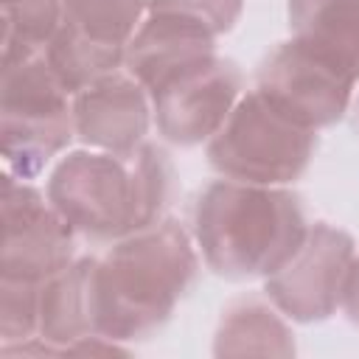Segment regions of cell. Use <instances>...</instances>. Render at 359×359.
Returning <instances> with one entry per match:
<instances>
[{
    "instance_id": "1",
    "label": "cell",
    "mask_w": 359,
    "mask_h": 359,
    "mask_svg": "<svg viewBox=\"0 0 359 359\" xmlns=\"http://www.w3.org/2000/svg\"><path fill=\"white\" fill-rule=\"evenodd\" d=\"M174 191V165L151 143L132 151H73L48 180L65 222L95 241H118L160 222Z\"/></svg>"
},
{
    "instance_id": "2",
    "label": "cell",
    "mask_w": 359,
    "mask_h": 359,
    "mask_svg": "<svg viewBox=\"0 0 359 359\" xmlns=\"http://www.w3.org/2000/svg\"><path fill=\"white\" fill-rule=\"evenodd\" d=\"M196 266L191 236L174 219L118 238L104 258H95L98 334L129 342L157 331L194 283Z\"/></svg>"
},
{
    "instance_id": "3",
    "label": "cell",
    "mask_w": 359,
    "mask_h": 359,
    "mask_svg": "<svg viewBox=\"0 0 359 359\" xmlns=\"http://www.w3.org/2000/svg\"><path fill=\"white\" fill-rule=\"evenodd\" d=\"M306 230L300 196L278 185L216 180L194 205V238L205 264L233 280L272 275Z\"/></svg>"
},
{
    "instance_id": "4",
    "label": "cell",
    "mask_w": 359,
    "mask_h": 359,
    "mask_svg": "<svg viewBox=\"0 0 359 359\" xmlns=\"http://www.w3.org/2000/svg\"><path fill=\"white\" fill-rule=\"evenodd\" d=\"M76 135L70 90L53 73L45 48L3 45L0 149L8 174L36 177Z\"/></svg>"
},
{
    "instance_id": "5",
    "label": "cell",
    "mask_w": 359,
    "mask_h": 359,
    "mask_svg": "<svg viewBox=\"0 0 359 359\" xmlns=\"http://www.w3.org/2000/svg\"><path fill=\"white\" fill-rule=\"evenodd\" d=\"M317 149L314 129L300 126L258 90L238 98L208 143V163L227 180L255 185L294 182Z\"/></svg>"
},
{
    "instance_id": "6",
    "label": "cell",
    "mask_w": 359,
    "mask_h": 359,
    "mask_svg": "<svg viewBox=\"0 0 359 359\" xmlns=\"http://www.w3.org/2000/svg\"><path fill=\"white\" fill-rule=\"evenodd\" d=\"M143 11L146 0L62 3V20L45 45V56L70 95L81 93L123 65L126 48L140 28Z\"/></svg>"
},
{
    "instance_id": "7",
    "label": "cell",
    "mask_w": 359,
    "mask_h": 359,
    "mask_svg": "<svg viewBox=\"0 0 359 359\" xmlns=\"http://www.w3.org/2000/svg\"><path fill=\"white\" fill-rule=\"evenodd\" d=\"M157 132L177 146L210 140L241 95V70L236 62L208 56L165 73L149 90Z\"/></svg>"
},
{
    "instance_id": "8",
    "label": "cell",
    "mask_w": 359,
    "mask_h": 359,
    "mask_svg": "<svg viewBox=\"0 0 359 359\" xmlns=\"http://www.w3.org/2000/svg\"><path fill=\"white\" fill-rule=\"evenodd\" d=\"M353 255V238L342 227L325 222L309 224L297 250L272 275H266L264 292L289 320H325L337 311V306H342Z\"/></svg>"
},
{
    "instance_id": "9",
    "label": "cell",
    "mask_w": 359,
    "mask_h": 359,
    "mask_svg": "<svg viewBox=\"0 0 359 359\" xmlns=\"http://www.w3.org/2000/svg\"><path fill=\"white\" fill-rule=\"evenodd\" d=\"M0 278L45 283L73 264V227L34 185L3 177Z\"/></svg>"
},
{
    "instance_id": "10",
    "label": "cell",
    "mask_w": 359,
    "mask_h": 359,
    "mask_svg": "<svg viewBox=\"0 0 359 359\" xmlns=\"http://www.w3.org/2000/svg\"><path fill=\"white\" fill-rule=\"evenodd\" d=\"M353 84L339 67L289 39L261 62L255 90L283 115L317 132L345 115Z\"/></svg>"
},
{
    "instance_id": "11",
    "label": "cell",
    "mask_w": 359,
    "mask_h": 359,
    "mask_svg": "<svg viewBox=\"0 0 359 359\" xmlns=\"http://www.w3.org/2000/svg\"><path fill=\"white\" fill-rule=\"evenodd\" d=\"M76 135L98 151H132L143 143L151 98L129 73H109L73 95Z\"/></svg>"
},
{
    "instance_id": "12",
    "label": "cell",
    "mask_w": 359,
    "mask_h": 359,
    "mask_svg": "<svg viewBox=\"0 0 359 359\" xmlns=\"http://www.w3.org/2000/svg\"><path fill=\"white\" fill-rule=\"evenodd\" d=\"M95 337V258H79L42 283L36 339L53 353H73Z\"/></svg>"
},
{
    "instance_id": "13",
    "label": "cell",
    "mask_w": 359,
    "mask_h": 359,
    "mask_svg": "<svg viewBox=\"0 0 359 359\" xmlns=\"http://www.w3.org/2000/svg\"><path fill=\"white\" fill-rule=\"evenodd\" d=\"M216 56V34L196 22L149 14L126 48V73L135 76L146 90L171 70Z\"/></svg>"
},
{
    "instance_id": "14",
    "label": "cell",
    "mask_w": 359,
    "mask_h": 359,
    "mask_svg": "<svg viewBox=\"0 0 359 359\" xmlns=\"http://www.w3.org/2000/svg\"><path fill=\"white\" fill-rule=\"evenodd\" d=\"M292 39L359 81V0H289Z\"/></svg>"
},
{
    "instance_id": "15",
    "label": "cell",
    "mask_w": 359,
    "mask_h": 359,
    "mask_svg": "<svg viewBox=\"0 0 359 359\" xmlns=\"http://www.w3.org/2000/svg\"><path fill=\"white\" fill-rule=\"evenodd\" d=\"M216 356H292L294 337L289 325L264 303L241 300L230 306L213 339Z\"/></svg>"
},
{
    "instance_id": "16",
    "label": "cell",
    "mask_w": 359,
    "mask_h": 359,
    "mask_svg": "<svg viewBox=\"0 0 359 359\" xmlns=\"http://www.w3.org/2000/svg\"><path fill=\"white\" fill-rule=\"evenodd\" d=\"M39 294H42V283L0 278V337H3L0 351L36 339Z\"/></svg>"
},
{
    "instance_id": "17",
    "label": "cell",
    "mask_w": 359,
    "mask_h": 359,
    "mask_svg": "<svg viewBox=\"0 0 359 359\" xmlns=\"http://www.w3.org/2000/svg\"><path fill=\"white\" fill-rule=\"evenodd\" d=\"M65 0H0L3 6V45L20 42L45 48L59 28Z\"/></svg>"
},
{
    "instance_id": "18",
    "label": "cell",
    "mask_w": 359,
    "mask_h": 359,
    "mask_svg": "<svg viewBox=\"0 0 359 359\" xmlns=\"http://www.w3.org/2000/svg\"><path fill=\"white\" fill-rule=\"evenodd\" d=\"M244 0H146V11L196 22L210 34H227L241 17Z\"/></svg>"
},
{
    "instance_id": "19",
    "label": "cell",
    "mask_w": 359,
    "mask_h": 359,
    "mask_svg": "<svg viewBox=\"0 0 359 359\" xmlns=\"http://www.w3.org/2000/svg\"><path fill=\"white\" fill-rule=\"evenodd\" d=\"M342 306L351 323L359 325V255H353L348 278H345V292H342Z\"/></svg>"
},
{
    "instance_id": "20",
    "label": "cell",
    "mask_w": 359,
    "mask_h": 359,
    "mask_svg": "<svg viewBox=\"0 0 359 359\" xmlns=\"http://www.w3.org/2000/svg\"><path fill=\"white\" fill-rule=\"evenodd\" d=\"M356 115H359V101H356Z\"/></svg>"
}]
</instances>
